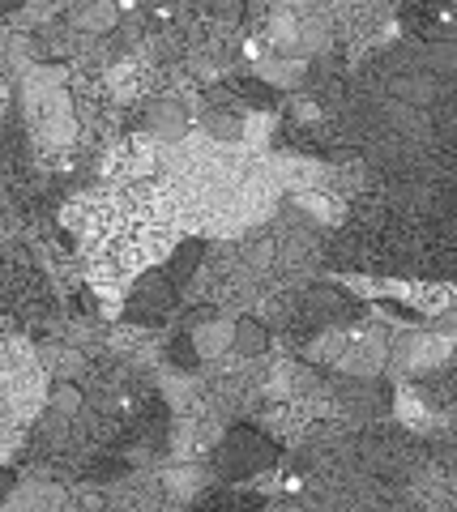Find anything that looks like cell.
Returning <instances> with one entry per match:
<instances>
[{
	"label": "cell",
	"instance_id": "cell-19",
	"mask_svg": "<svg viewBox=\"0 0 457 512\" xmlns=\"http://www.w3.org/2000/svg\"><path fill=\"white\" fill-rule=\"evenodd\" d=\"M30 150H35V141H30L26 124L0 120V175L13 171V167H26L30 163Z\"/></svg>",
	"mask_w": 457,
	"mask_h": 512
},
{
	"label": "cell",
	"instance_id": "cell-12",
	"mask_svg": "<svg viewBox=\"0 0 457 512\" xmlns=\"http://www.w3.org/2000/svg\"><path fill=\"white\" fill-rule=\"evenodd\" d=\"M35 359L43 363L47 376H56V380H82L86 350H77V346L60 342V338H43V342L35 346Z\"/></svg>",
	"mask_w": 457,
	"mask_h": 512
},
{
	"label": "cell",
	"instance_id": "cell-20",
	"mask_svg": "<svg viewBox=\"0 0 457 512\" xmlns=\"http://www.w3.org/2000/svg\"><path fill=\"white\" fill-rule=\"evenodd\" d=\"M231 350L240 359H257V355H270V325H261L257 316H240L235 320V338Z\"/></svg>",
	"mask_w": 457,
	"mask_h": 512
},
{
	"label": "cell",
	"instance_id": "cell-22",
	"mask_svg": "<svg viewBox=\"0 0 457 512\" xmlns=\"http://www.w3.org/2000/svg\"><path fill=\"white\" fill-rule=\"evenodd\" d=\"M346 346V329L342 325H329V329H317L312 338L304 342V359L317 363V367H334V359L342 355Z\"/></svg>",
	"mask_w": 457,
	"mask_h": 512
},
{
	"label": "cell",
	"instance_id": "cell-30",
	"mask_svg": "<svg viewBox=\"0 0 457 512\" xmlns=\"http://www.w3.org/2000/svg\"><path fill=\"white\" fill-rule=\"evenodd\" d=\"M338 286L351 291L355 299H376L381 295V278H368V274H338Z\"/></svg>",
	"mask_w": 457,
	"mask_h": 512
},
{
	"label": "cell",
	"instance_id": "cell-29",
	"mask_svg": "<svg viewBox=\"0 0 457 512\" xmlns=\"http://www.w3.org/2000/svg\"><path fill=\"white\" fill-rule=\"evenodd\" d=\"M321 120V107L308 99V94H291L287 99V124H317Z\"/></svg>",
	"mask_w": 457,
	"mask_h": 512
},
{
	"label": "cell",
	"instance_id": "cell-6",
	"mask_svg": "<svg viewBox=\"0 0 457 512\" xmlns=\"http://www.w3.org/2000/svg\"><path fill=\"white\" fill-rule=\"evenodd\" d=\"M252 419H257V427L265 431V436H274L287 448H299V440H304L308 427H312V419L299 410V402H265Z\"/></svg>",
	"mask_w": 457,
	"mask_h": 512
},
{
	"label": "cell",
	"instance_id": "cell-31",
	"mask_svg": "<svg viewBox=\"0 0 457 512\" xmlns=\"http://www.w3.org/2000/svg\"><path fill=\"white\" fill-rule=\"evenodd\" d=\"M5 111H9V82H0V120H5Z\"/></svg>",
	"mask_w": 457,
	"mask_h": 512
},
{
	"label": "cell",
	"instance_id": "cell-3",
	"mask_svg": "<svg viewBox=\"0 0 457 512\" xmlns=\"http://www.w3.org/2000/svg\"><path fill=\"white\" fill-rule=\"evenodd\" d=\"M159 483L167 491V504L171 508H193V500L201 491H206L210 483H218V474L206 457H188V461H167V466L159 470Z\"/></svg>",
	"mask_w": 457,
	"mask_h": 512
},
{
	"label": "cell",
	"instance_id": "cell-5",
	"mask_svg": "<svg viewBox=\"0 0 457 512\" xmlns=\"http://www.w3.org/2000/svg\"><path fill=\"white\" fill-rule=\"evenodd\" d=\"M265 163H270V175L278 192H308V188H325V175H329V163L321 158H304V154H287V150H270L265 154Z\"/></svg>",
	"mask_w": 457,
	"mask_h": 512
},
{
	"label": "cell",
	"instance_id": "cell-24",
	"mask_svg": "<svg viewBox=\"0 0 457 512\" xmlns=\"http://www.w3.org/2000/svg\"><path fill=\"white\" fill-rule=\"evenodd\" d=\"M197 128L214 141V146H235V141H240V128H244V116L240 111H201Z\"/></svg>",
	"mask_w": 457,
	"mask_h": 512
},
{
	"label": "cell",
	"instance_id": "cell-9",
	"mask_svg": "<svg viewBox=\"0 0 457 512\" xmlns=\"http://www.w3.org/2000/svg\"><path fill=\"white\" fill-rule=\"evenodd\" d=\"M188 128H193V120H188V111L176 99H167V94H154V99H146V133L154 141L171 146V141H180Z\"/></svg>",
	"mask_w": 457,
	"mask_h": 512
},
{
	"label": "cell",
	"instance_id": "cell-27",
	"mask_svg": "<svg viewBox=\"0 0 457 512\" xmlns=\"http://www.w3.org/2000/svg\"><path fill=\"white\" fill-rule=\"evenodd\" d=\"M163 363L180 367V372H197L201 359L193 350V338H188V333H163Z\"/></svg>",
	"mask_w": 457,
	"mask_h": 512
},
{
	"label": "cell",
	"instance_id": "cell-32",
	"mask_svg": "<svg viewBox=\"0 0 457 512\" xmlns=\"http://www.w3.org/2000/svg\"><path fill=\"white\" fill-rule=\"evenodd\" d=\"M0 282H5V265H0Z\"/></svg>",
	"mask_w": 457,
	"mask_h": 512
},
{
	"label": "cell",
	"instance_id": "cell-2",
	"mask_svg": "<svg viewBox=\"0 0 457 512\" xmlns=\"http://www.w3.org/2000/svg\"><path fill=\"white\" fill-rule=\"evenodd\" d=\"M180 303V286L171 282L163 269H146L129 282L124 291V316L137 320V325H163V320L176 312Z\"/></svg>",
	"mask_w": 457,
	"mask_h": 512
},
{
	"label": "cell",
	"instance_id": "cell-13",
	"mask_svg": "<svg viewBox=\"0 0 457 512\" xmlns=\"http://www.w3.org/2000/svg\"><path fill=\"white\" fill-rule=\"evenodd\" d=\"M265 43L274 47V56L304 60L299 56V13H295V5H270V18H265Z\"/></svg>",
	"mask_w": 457,
	"mask_h": 512
},
{
	"label": "cell",
	"instance_id": "cell-15",
	"mask_svg": "<svg viewBox=\"0 0 457 512\" xmlns=\"http://www.w3.org/2000/svg\"><path fill=\"white\" fill-rule=\"evenodd\" d=\"M252 77H257V82H265V86H274L278 94H282V90L299 94V86H304V77H308V60L261 56L257 64H252Z\"/></svg>",
	"mask_w": 457,
	"mask_h": 512
},
{
	"label": "cell",
	"instance_id": "cell-11",
	"mask_svg": "<svg viewBox=\"0 0 457 512\" xmlns=\"http://www.w3.org/2000/svg\"><path fill=\"white\" fill-rule=\"evenodd\" d=\"M411 389L428 410H453V402H457V367L440 363V367H432V372H419V376H411Z\"/></svg>",
	"mask_w": 457,
	"mask_h": 512
},
{
	"label": "cell",
	"instance_id": "cell-26",
	"mask_svg": "<svg viewBox=\"0 0 457 512\" xmlns=\"http://www.w3.org/2000/svg\"><path fill=\"white\" fill-rule=\"evenodd\" d=\"M69 86V69L65 64H30V73L22 77V94H47Z\"/></svg>",
	"mask_w": 457,
	"mask_h": 512
},
{
	"label": "cell",
	"instance_id": "cell-25",
	"mask_svg": "<svg viewBox=\"0 0 457 512\" xmlns=\"http://www.w3.org/2000/svg\"><path fill=\"white\" fill-rule=\"evenodd\" d=\"M406 303H415L423 316H445L453 308V291H449V282H415Z\"/></svg>",
	"mask_w": 457,
	"mask_h": 512
},
{
	"label": "cell",
	"instance_id": "cell-16",
	"mask_svg": "<svg viewBox=\"0 0 457 512\" xmlns=\"http://www.w3.org/2000/svg\"><path fill=\"white\" fill-rule=\"evenodd\" d=\"M299 214H308L317 227H325V231H334V227H342L346 222V205L342 201H334L329 192H317V188H308V192H291L287 197Z\"/></svg>",
	"mask_w": 457,
	"mask_h": 512
},
{
	"label": "cell",
	"instance_id": "cell-4",
	"mask_svg": "<svg viewBox=\"0 0 457 512\" xmlns=\"http://www.w3.org/2000/svg\"><path fill=\"white\" fill-rule=\"evenodd\" d=\"M295 308L312 329H329V325H342V320L359 316V308L346 299V291H334V286H325V282H308L304 291H299Z\"/></svg>",
	"mask_w": 457,
	"mask_h": 512
},
{
	"label": "cell",
	"instance_id": "cell-7",
	"mask_svg": "<svg viewBox=\"0 0 457 512\" xmlns=\"http://www.w3.org/2000/svg\"><path fill=\"white\" fill-rule=\"evenodd\" d=\"M0 504L13 508V512H22V508H52V512H60V508H73V491L65 483H56V478H30L26 474V483L13 487Z\"/></svg>",
	"mask_w": 457,
	"mask_h": 512
},
{
	"label": "cell",
	"instance_id": "cell-17",
	"mask_svg": "<svg viewBox=\"0 0 457 512\" xmlns=\"http://www.w3.org/2000/svg\"><path fill=\"white\" fill-rule=\"evenodd\" d=\"M188 338H193V350H197V359H201V363H206V359H218V355H227V350H231L235 320L214 316V320H206V325L188 329Z\"/></svg>",
	"mask_w": 457,
	"mask_h": 512
},
{
	"label": "cell",
	"instance_id": "cell-1",
	"mask_svg": "<svg viewBox=\"0 0 457 512\" xmlns=\"http://www.w3.org/2000/svg\"><path fill=\"white\" fill-rule=\"evenodd\" d=\"M210 466L218 483H252L261 470L278 466V440L261 427H227L223 440L210 448Z\"/></svg>",
	"mask_w": 457,
	"mask_h": 512
},
{
	"label": "cell",
	"instance_id": "cell-23",
	"mask_svg": "<svg viewBox=\"0 0 457 512\" xmlns=\"http://www.w3.org/2000/svg\"><path fill=\"white\" fill-rule=\"evenodd\" d=\"M150 338H159V329L154 325H137V320H124V325H112L107 329V338H103V346L112 350V355H133L137 346H146Z\"/></svg>",
	"mask_w": 457,
	"mask_h": 512
},
{
	"label": "cell",
	"instance_id": "cell-28",
	"mask_svg": "<svg viewBox=\"0 0 457 512\" xmlns=\"http://www.w3.org/2000/svg\"><path fill=\"white\" fill-rule=\"evenodd\" d=\"M47 410L73 419V414L82 410V384H77V380H56L52 389H47Z\"/></svg>",
	"mask_w": 457,
	"mask_h": 512
},
{
	"label": "cell",
	"instance_id": "cell-10",
	"mask_svg": "<svg viewBox=\"0 0 457 512\" xmlns=\"http://www.w3.org/2000/svg\"><path fill=\"white\" fill-rule=\"evenodd\" d=\"M65 22L77 30V35H112L116 22H120V5H107V0H73L65 5Z\"/></svg>",
	"mask_w": 457,
	"mask_h": 512
},
{
	"label": "cell",
	"instance_id": "cell-8",
	"mask_svg": "<svg viewBox=\"0 0 457 512\" xmlns=\"http://www.w3.org/2000/svg\"><path fill=\"white\" fill-rule=\"evenodd\" d=\"M299 13V56L317 60L334 52V22H329V5H295Z\"/></svg>",
	"mask_w": 457,
	"mask_h": 512
},
{
	"label": "cell",
	"instance_id": "cell-14",
	"mask_svg": "<svg viewBox=\"0 0 457 512\" xmlns=\"http://www.w3.org/2000/svg\"><path fill=\"white\" fill-rule=\"evenodd\" d=\"M129 239L137 244L141 261H146V265H159V261H167L171 248H176L184 235H180L176 227H171V222H137Z\"/></svg>",
	"mask_w": 457,
	"mask_h": 512
},
{
	"label": "cell",
	"instance_id": "cell-21",
	"mask_svg": "<svg viewBox=\"0 0 457 512\" xmlns=\"http://www.w3.org/2000/svg\"><path fill=\"white\" fill-rule=\"evenodd\" d=\"M274 133H278V111H252V116H244L240 146L252 154H270Z\"/></svg>",
	"mask_w": 457,
	"mask_h": 512
},
{
	"label": "cell",
	"instance_id": "cell-18",
	"mask_svg": "<svg viewBox=\"0 0 457 512\" xmlns=\"http://www.w3.org/2000/svg\"><path fill=\"white\" fill-rule=\"evenodd\" d=\"M201 256H206V239H197V235H184L180 244L171 248V256H167V269H163V274H167V278H171V282H176L180 291H184V286H188V278H193L197 269H201Z\"/></svg>",
	"mask_w": 457,
	"mask_h": 512
}]
</instances>
